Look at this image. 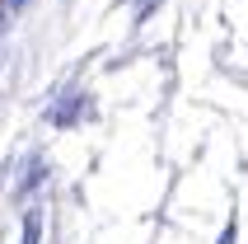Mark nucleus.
<instances>
[{
    "label": "nucleus",
    "mask_w": 248,
    "mask_h": 244,
    "mask_svg": "<svg viewBox=\"0 0 248 244\" xmlns=\"http://www.w3.org/2000/svg\"><path fill=\"white\" fill-rule=\"evenodd\" d=\"M10 5H24V0H10Z\"/></svg>",
    "instance_id": "3"
},
{
    "label": "nucleus",
    "mask_w": 248,
    "mask_h": 244,
    "mask_svg": "<svg viewBox=\"0 0 248 244\" xmlns=\"http://www.w3.org/2000/svg\"><path fill=\"white\" fill-rule=\"evenodd\" d=\"M239 240V226H234V221H230V226H225V230H220V240H216V244H234Z\"/></svg>",
    "instance_id": "2"
},
{
    "label": "nucleus",
    "mask_w": 248,
    "mask_h": 244,
    "mask_svg": "<svg viewBox=\"0 0 248 244\" xmlns=\"http://www.w3.org/2000/svg\"><path fill=\"white\" fill-rule=\"evenodd\" d=\"M19 244H42V211H28L24 216V240Z\"/></svg>",
    "instance_id": "1"
}]
</instances>
